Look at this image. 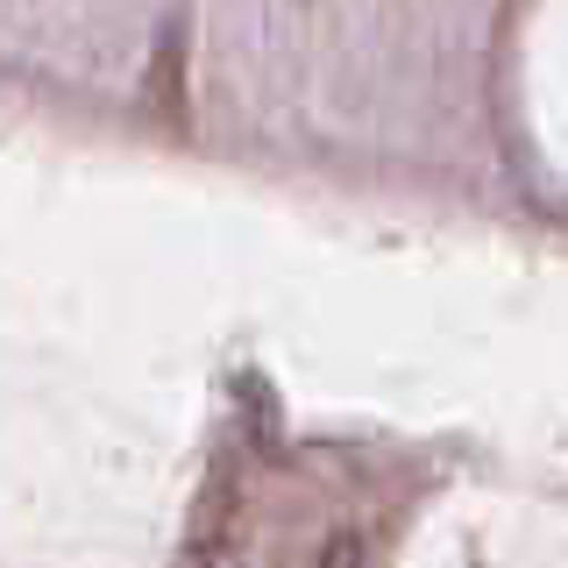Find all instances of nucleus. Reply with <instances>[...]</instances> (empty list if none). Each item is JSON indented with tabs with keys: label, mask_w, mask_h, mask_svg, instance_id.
<instances>
[]
</instances>
